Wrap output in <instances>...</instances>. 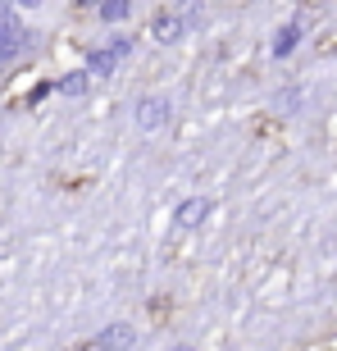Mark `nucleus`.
<instances>
[{
    "instance_id": "obj_6",
    "label": "nucleus",
    "mask_w": 337,
    "mask_h": 351,
    "mask_svg": "<svg viewBox=\"0 0 337 351\" xmlns=\"http://www.w3.org/2000/svg\"><path fill=\"white\" fill-rule=\"evenodd\" d=\"M178 14L187 19V27L201 23V0H178Z\"/></svg>"
},
{
    "instance_id": "obj_5",
    "label": "nucleus",
    "mask_w": 337,
    "mask_h": 351,
    "mask_svg": "<svg viewBox=\"0 0 337 351\" xmlns=\"http://www.w3.org/2000/svg\"><path fill=\"white\" fill-rule=\"evenodd\" d=\"M201 215H205V201H187V206L178 210V223H182V228H192Z\"/></svg>"
},
{
    "instance_id": "obj_4",
    "label": "nucleus",
    "mask_w": 337,
    "mask_h": 351,
    "mask_svg": "<svg viewBox=\"0 0 337 351\" xmlns=\"http://www.w3.org/2000/svg\"><path fill=\"white\" fill-rule=\"evenodd\" d=\"M105 19V23L114 27V23H123V19H128L132 14V0H101V10H96Z\"/></svg>"
},
{
    "instance_id": "obj_7",
    "label": "nucleus",
    "mask_w": 337,
    "mask_h": 351,
    "mask_svg": "<svg viewBox=\"0 0 337 351\" xmlns=\"http://www.w3.org/2000/svg\"><path fill=\"white\" fill-rule=\"evenodd\" d=\"M110 51H114L118 60H123V55L132 51V37H128V32H114V37H110Z\"/></svg>"
},
{
    "instance_id": "obj_8",
    "label": "nucleus",
    "mask_w": 337,
    "mask_h": 351,
    "mask_svg": "<svg viewBox=\"0 0 337 351\" xmlns=\"http://www.w3.org/2000/svg\"><path fill=\"white\" fill-rule=\"evenodd\" d=\"M87 87V73H68V82H64V91H82Z\"/></svg>"
},
{
    "instance_id": "obj_2",
    "label": "nucleus",
    "mask_w": 337,
    "mask_h": 351,
    "mask_svg": "<svg viewBox=\"0 0 337 351\" xmlns=\"http://www.w3.org/2000/svg\"><path fill=\"white\" fill-rule=\"evenodd\" d=\"M164 114H168V101H164V96H151V101L137 105V123H142V128H160V123H164Z\"/></svg>"
},
{
    "instance_id": "obj_9",
    "label": "nucleus",
    "mask_w": 337,
    "mask_h": 351,
    "mask_svg": "<svg viewBox=\"0 0 337 351\" xmlns=\"http://www.w3.org/2000/svg\"><path fill=\"white\" fill-rule=\"evenodd\" d=\"M78 5H96V10H101V0H78Z\"/></svg>"
},
{
    "instance_id": "obj_3",
    "label": "nucleus",
    "mask_w": 337,
    "mask_h": 351,
    "mask_svg": "<svg viewBox=\"0 0 337 351\" xmlns=\"http://www.w3.org/2000/svg\"><path fill=\"white\" fill-rule=\"evenodd\" d=\"M301 41V23H283L278 27V37H273V55H292Z\"/></svg>"
},
{
    "instance_id": "obj_1",
    "label": "nucleus",
    "mask_w": 337,
    "mask_h": 351,
    "mask_svg": "<svg viewBox=\"0 0 337 351\" xmlns=\"http://www.w3.org/2000/svg\"><path fill=\"white\" fill-rule=\"evenodd\" d=\"M151 37H155L160 46H178V41L187 37V19H182L178 10H160L155 19H151Z\"/></svg>"
}]
</instances>
